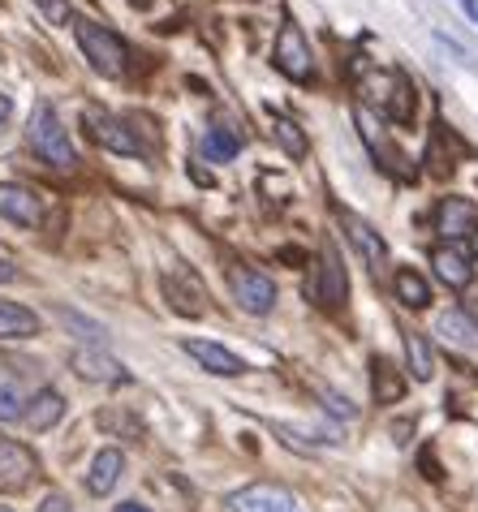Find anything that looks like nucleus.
Listing matches in <instances>:
<instances>
[{"label": "nucleus", "instance_id": "nucleus-1", "mask_svg": "<svg viewBox=\"0 0 478 512\" xmlns=\"http://www.w3.org/2000/svg\"><path fill=\"white\" fill-rule=\"evenodd\" d=\"M362 95H367L388 121H397V125L414 121L418 99H414L410 78L397 74V69H367V78H362Z\"/></svg>", "mask_w": 478, "mask_h": 512}, {"label": "nucleus", "instance_id": "nucleus-2", "mask_svg": "<svg viewBox=\"0 0 478 512\" xmlns=\"http://www.w3.org/2000/svg\"><path fill=\"white\" fill-rule=\"evenodd\" d=\"M26 134H31L35 155H44L52 168H74L78 164V151H74V142H69V130L61 125V117H56L52 104H35L31 130H26Z\"/></svg>", "mask_w": 478, "mask_h": 512}, {"label": "nucleus", "instance_id": "nucleus-3", "mask_svg": "<svg viewBox=\"0 0 478 512\" xmlns=\"http://www.w3.org/2000/svg\"><path fill=\"white\" fill-rule=\"evenodd\" d=\"M74 35H78V48L87 52V61L100 69L104 78H117L125 74V61H130V48L121 44V35H112L108 26L91 22V18H74Z\"/></svg>", "mask_w": 478, "mask_h": 512}, {"label": "nucleus", "instance_id": "nucleus-4", "mask_svg": "<svg viewBox=\"0 0 478 512\" xmlns=\"http://www.w3.org/2000/svg\"><path fill=\"white\" fill-rule=\"evenodd\" d=\"M272 61H276L280 74L293 78V82H311V78H315V56H311V44H306L302 26H293V22L280 26Z\"/></svg>", "mask_w": 478, "mask_h": 512}, {"label": "nucleus", "instance_id": "nucleus-5", "mask_svg": "<svg viewBox=\"0 0 478 512\" xmlns=\"http://www.w3.org/2000/svg\"><path fill=\"white\" fill-rule=\"evenodd\" d=\"M229 512H302V500L285 487H276V482H250V487L233 491L229 500H224Z\"/></svg>", "mask_w": 478, "mask_h": 512}, {"label": "nucleus", "instance_id": "nucleus-6", "mask_svg": "<svg viewBox=\"0 0 478 512\" xmlns=\"http://www.w3.org/2000/svg\"><path fill=\"white\" fill-rule=\"evenodd\" d=\"M229 284H233L237 306H242L246 315H272V310H276V284H272V276L255 272V267H233Z\"/></svg>", "mask_w": 478, "mask_h": 512}, {"label": "nucleus", "instance_id": "nucleus-7", "mask_svg": "<svg viewBox=\"0 0 478 512\" xmlns=\"http://www.w3.org/2000/svg\"><path fill=\"white\" fill-rule=\"evenodd\" d=\"M315 302H319V306H328V310H336V306H345V302H349V276H345L341 250H336L332 241H328V246H323V254H319Z\"/></svg>", "mask_w": 478, "mask_h": 512}, {"label": "nucleus", "instance_id": "nucleus-8", "mask_svg": "<svg viewBox=\"0 0 478 512\" xmlns=\"http://www.w3.org/2000/svg\"><path fill=\"white\" fill-rule=\"evenodd\" d=\"M82 121L91 125V138L100 142L104 151H117V155H143V142H138V134H134L125 121L108 117V112H100V108H87V112H82Z\"/></svg>", "mask_w": 478, "mask_h": 512}, {"label": "nucleus", "instance_id": "nucleus-9", "mask_svg": "<svg viewBox=\"0 0 478 512\" xmlns=\"http://www.w3.org/2000/svg\"><path fill=\"white\" fill-rule=\"evenodd\" d=\"M478 229V216H474V207L466 203V198H457V194H448L440 198V207H435V233H440L448 246L461 237H470Z\"/></svg>", "mask_w": 478, "mask_h": 512}, {"label": "nucleus", "instance_id": "nucleus-10", "mask_svg": "<svg viewBox=\"0 0 478 512\" xmlns=\"http://www.w3.org/2000/svg\"><path fill=\"white\" fill-rule=\"evenodd\" d=\"M336 220H341V229H345V233H349V241L358 246V254L367 259V267H375V272H379V267L388 263V246H384V237H379L367 220H358L354 211H345V207L336 211Z\"/></svg>", "mask_w": 478, "mask_h": 512}, {"label": "nucleus", "instance_id": "nucleus-11", "mask_svg": "<svg viewBox=\"0 0 478 512\" xmlns=\"http://www.w3.org/2000/svg\"><path fill=\"white\" fill-rule=\"evenodd\" d=\"M190 353L194 362L203 366V371H212V375H224V379H233V375H246V362L237 358V353H229L224 345H216V340H186L181 345Z\"/></svg>", "mask_w": 478, "mask_h": 512}, {"label": "nucleus", "instance_id": "nucleus-12", "mask_svg": "<svg viewBox=\"0 0 478 512\" xmlns=\"http://www.w3.org/2000/svg\"><path fill=\"white\" fill-rule=\"evenodd\" d=\"M354 125H358L362 142L371 147V155L388 168V173H405V168H401V164H405V155H401L397 147H392V142H388L384 134H379V125H375V117H371V108H367V104H358V108H354Z\"/></svg>", "mask_w": 478, "mask_h": 512}, {"label": "nucleus", "instance_id": "nucleus-13", "mask_svg": "<svg viewBox=\"0 0 478 512\" xmlns=\"http://www.w3.org/2000/svg\"><path fill=\"white\" fill-rule=\"evenodd\" d=\"M0 216H9L13 224H22V229H35L44 207H39V198L26 186H18V181H0Z\"/></svg>", "mask_w": 478, "mask_h": 512}, {"label": "nucleus", "instance_id": "nucleus-14", "mask_svg": "<svg viewBox=\"0 0 478 512\" xmlns=\"http://www.w3.org/2000/svg\"><path fill=\"white\" fill-rule=\"evenodd\" d=\"M164 293H168V302H173L181 315H203V310H207L203 284L194 280L190 272H168L164 276Z\"/></svg>", "mask_w": 478, "mask_h": 512}, {"label": "nucleus", "instance_id": "nucleus-15", "mask_svg": "<svg viewBox=\"0 0 478 512\" xmlns=\"http://www.w3.org/2000/svg\"><path fill=\"white\" fill-rule=\"evenodd\" d=\"M69 366H74L78 379H87V383H117V379H125L121 362L108 358V353H100V349H74Z\"/></svg>", "mask_w": 478, "mask_h": 512}, {"label": "nucleus", "instance_id": "nucleus-16", "mask_svg": "<svg viewBox=\"0 0 478 512\" xmlns=\"http://www.w3.org/2000/svg\"><path fill=\"white\" fill-rule=\"evenodd\" d=\"M65 418V396L56 392V388H44V392H35L31 401H26V414H22V422L31 426V431H52L56 422Z\"/></svg>", "mask_w": 478, "mask_h": 512}, {"label": "nucleus", "instance_id": "nucleus-17", "mask_svg": "<svg viewBox=\"0 0 478 512\" xmlns=\"http://www.w3.org/2000/svg\"><path fill=\"white\" fill-rule=\"evenodd\" d=\"M35 452L18 444V439H9V435H0V478L5 482H31L35 478Z\"/></svg>", "mask_w": 478, "mask_h": 512}, {"label": "nucleus", "instance_id": "nucleus-18", "mask_svg": "<svg viewBox=\"0 0 478 512\" xmlns=\"http://www.w3.org/2000/svg\"><path fill=\"white\" fill-rule=\"evenodd\" d=\"M431 267H435V276H440L448 289H466L470 276H474L470 272V259L457 246H435L431 250Z\"/></svg>", "mask_w": 478, "mask_h": 512}, {"label": "nucleus", "instance_id": "nucleus-19", "mask_svg": "<svg viewBox=\"0 0 478 512\" xmlns=\"http://www.w3.org/2000/svg\"><path fill=\"white\" fill-rule=\"evenodd\" d=\"M121 469H125V457H121V452H117V448H104L100 457L91 461L87 491H91V495H108V491L121 482Z\"/></svg>", "mask_w": 478, "mask_h": 512}, {"label": "nucleus", "instance_id": "nucleus-20", "mask_svg": "<svg viewBox=\"0 0 478 512\" xmlns=\"http://www.w3.org/2000/svg\"><path fill=\"white\" fill-rule=\"evenodd\" d=\"M371 396H375L379 405H397L401 396H405V379H401V371L388 358H375L371 362Z\"/></svg>", "mask_w": 478, "mask_h": 512}, {"label": "nucleus", "instance_id": "nucleus-21", "mask_svg": "<svg viewBox=\"0 0 478 512\" xmlns=\"http://www.w3.org/2000/svg\"><path fill=\"white\" fill-rule=\"evenodd\" d=\"M26 336H39L35 310L18 302H0V340H26Z\"/></svg>", "mask_w": 478, "mask_h": 512}, {"label": "nucleus", "instance_id": "nucleus-22", "mask_svg": "<svg viewBox=\"0 0 478 512\" xmlns=\"http://www.w3.org/2000/svg\"><path fill=\"white\" fill-rule=\"evenodd\" d=\"M392 289H397V302L410 306V310H427L431 306V284L414 272V267H401L397 276H392Z\"/></svg>", "mask_w": 478, "mask_h": 512}, {"label": "nucleus", "instance_id": "nucleus-23", "mask_svg": "<svg viewBox=\"0 0 478 512\" xmlns=\"http://www.w3.org/2000/svg\"><path fill=\"white\" fill-rule=\"evenodd\" d=\"M405 362H410V375L418 383H427L435 375V353L423 332H405Z\"/></svg>", "mask_w": 478, "mask_h": 512}, {"label": "nucleus", "instance_id": "nucleus-24", "mask_svg": "<svg viewBox=\"0 0 478 512\" xmlns=\"http://www.w3.org/2000/svg\"><path fill=\"white\" fill-rule=\"evenodd\" d=\"M440 336L453 340V345L478 349V323L466 315V310H448V315H440Z\"/></svg>", "mask_w": 478, "mask_h": 512}, {"label": "nucleus", "instance_id": "nucleus-25", "mask_svg": "<svg viewBox=\"0 0 478 512\" xmlns=\"http://www.w3.org/2000/svg\"><path fill=\"white\" fill-rule=\"evenodd\" d=\"M272 138L280 142V151H285V155H293V160H302V155L311 151V147H306V134H302V125L293 121V117H272Z\"/></svg>", "mask_w": 478, "mask_h": 512}, {"label": "nucleus", "instance_id": "nucleus-26", "mask_svg": "<svg viewBox=\"0 0 478 512\" xmlns=\"http://www.w3.org/2000/svg\"><path fill=\"white\" fill-rule=\"evenodd\" d=\"M203 151H207V160H216V164H229L237 151H242V138H237L233 130H207L203 134Z\"/></svg>", "mask_w": 478, "mask_h": 512}, {"label": "nucleus", "instance_id": "nucleus-27", "mask_svg": "<svg viewBox=\"0 0 478 512\" xmlns=\"http://www.w3.org/2000/svg\"><path fill=\"white\" fill-rule=\"evenodd\" d=\"M22 414H26V401L18 396V388L9 379H0V422H18Z\"/></svg>", "mask_w": 478, "mask_h": 512}, {"label": "nucleus", "instance_id": "nucleus-28", "mask_svg": "<svg viewBox=\"0 0 478 512\" xmlns=\"http://www.w3.org/2000/svg\"><path fill=\"white\" fill-rule=\"evenodd\" d=\"M35 5L44 9L48 22H69V5H65V0H35Z\"/></svg>", "mask_w": 478, "mask_h": 512}, {"label": "nucleus", "instance_id": "nucleus-29", "mask_svg": "<svg viewBox=\"0 0 478 512\" xmlns=\"http://www.w3.org/2000/svg\"><path fill=\"white\" fill-rule=\"evenodd\" d=\"M323 401H328V409H332V414H336V418H354V414H358V409H354V405H349V401H345V396H336V392H323Z\"/></svg>", "mask_w": 478, "mask_h": 512}, {"label": "nucleus", "instance_id": "nucleus-30", "mask_svg": "<svg viewBox=\"0 0 478 512\" xmlns=\"http://www.w3.org/2000/svg\"><path fill=\"white\" fill-rule=\"evenodd\" d=\"M69 508H74V504H69L65 495H48V500H44V508H39V512H69Z\"/></svg>", "mask_w": 478, "mask_h": 512}, {"label": "nucleus", "instance_id": "nucleus-31", "mask_svg": "<svg viewBox=\"0 0 478 512\" xmlns=\"http://www.w3.org/2000/svg\"><path fill=\"white\" fill-rule=\"evenodd\" d=\"M18 280V272H13V263L9 259H0V284H13Z\"/></svg>", "mask_w": 478, "mask_h": 512}, {"label": "nucleus", "instance_id": "nucleus-32", "mask_svg": "<svg viewBox=\"0 0 478 512\" xmlns=\"http://www.w3.org/2000/svg\"><path fill=\"white\" fill-rule=\"evenodd\" d=\"M117 512H151V508L138 504V500H125V504H117Z\"/></svg>", "mask_w": 478, "mask_h": 512}, {"label": "nucleus", "instance_id": "nucleus-33", "mask_svg": "<svg viewBox=\"0 0 478 512\" xmlns=\"http://www.w3.org/2000/svg\"><path fill=\"white\" fill-rule=\"evenodd\" d=\"M457 5H461V9H466V13H470V18L478 22V0H457Z\"/></svg>", "mask_w": 478, "mask_h": 512}, {"label": "nucleus", "instance_id": "nucleus-34", "mask_svg": "<svg viewBox=\"0 0 478 512\" xmlns=\"http://www.w3.org/2000/svg\"><path fill=\"white\" fill-rule=\"evenodd\" d=\"M9 112H13V104H9V95H0V121H9Z\"/></svg>", "mask_w": 478, "mask_h": 512}, {"label": "nucleus", "instance_id": "nucleus-35", "mask_svg": "<svg viewBox=\"0 0 478 512\" xmlns=\"http://www.w3.org/2000/svg\"><path fill=\"white\" fill-rule=\"evenodd\" d=\"M470 246H474V254H478V229H474V233H470Z\"/></svg>", "mask_w": 478, "mask_h": 512}, {"label": "nucleus", "instance_id": "nucleus-36", "mask_svg": "<svg viewBox=\"0 0 478 512\" xmlns=\"http://www.w3.org/2000/svg\"><path fill=\"white\" fill-rule=\"evenodd\" d=\"M134 5H147V0H134Z\"/></svg>", "mask_w": 478, "mask_h": 512}, {"label": "nucleus", "instance_id": "nucleus-37", "mask_svg": "<svg viewBox=\"0 0 478 512\" xmlns=\"http://www.w3.org/2000/svg\"><path fill=\"white\" fill-rule=\"evenodd\" d=\"M0 512H9V508H0Z\"/></svg>", "mask_w": 478, "mask_h": 512}]
</instances>
